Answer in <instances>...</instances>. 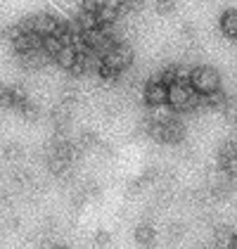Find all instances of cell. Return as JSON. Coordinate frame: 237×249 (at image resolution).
I'll return each mask as SVG.
<instances>
[{"label": "cell", "instance_id": "6da1fadb", "mask_svg": "<svg viewBox=\"0 0 237 249\" xmlns=\"http://www.w3.org/2000/svg\"><path fill=\"white\" fill-rule=\"evenodd\" d=\"M190 83H192V88L197 90L199 95H209V93L220 90V74H218L214 67L202 64V67L192 69V81Z\"/></svg>", "mask_w": 237, "mask_h": 249}, {"label": "cell", "instance_id": "7a4b0ae2", "mask_svg": "<svg viewBox=\"0 0 237 249\" xmlns=\"http://www.w3.org/2000/svg\"><path fill=\"white\" fill-rule=\"evenodd\" d=\"M142 100H145L147 107H161V105H169V86L161 83L159 78L147 81V83H145V90H142Z\"/></svg>", "mask_w": 237, "mask_h": 249}, {"label": "cell", "instance_id": "3957f363", "mask_svg": "<svg viewBox=\"0 0 237 249\" xmlns=\"http://www.w3.org/2000/svg\"><path fill=\"white\" fill-rule=\"evenodd\" d=\"M133 48L131 45H126V43H121L117 45L107 57H102V64H107V67H112V69H117V71H123V69H128L131 64H133Z\"/></svg>", "mask_w": 237, "mask_h": 249}, {"label": "cell", "instance_id": "277c9868", "mask_svg": "<svg viewBox=\"0 0 237 249\" xmlns=\"http://www.w3.org/2000/svg\"><path fill=\"white\" fill-rule=\"evenodd\" d=\"M218 29L228 40H237V7L223 10V15L218 19Z\"/></svg>", "mask_w": 237, "mask_h": 249}, {"label": "cell", "instance_id": "5b68a950", "mask_svg": "<svg viewBox=\"0 0 237 249\" xmlns=\"http://www.w3.org/2000/svg\"><path fill=\"white\" fill-rule=\"evenodd\" d=\"M230 102V97L225 90H216V93H209V95H202V109H225V105Z\"/></svg>", "mask_w": 237, "mask_h": 249}, {"label": "cell", "instance_id": "8992f818", "mask_svg": "<svg viewBox=\"0 0 237 249\" xmlns=\"http://www.w3.org/2000/svg\"><path fill=\"white\" fill-rule=\"evenodd\" d=\"M76 59H79V53L74 50V48H62L57 55L52 57V62L57 64L59 69H64V71H69L74 64H76Z\"/></svg>", "mask_w": 237, "mask_h": 249}, {"label": "cell", "instance_id": "52a82bcc", "mask_svg": "<svg viewBox=\"0 0 237 249\" xmlns=\"http://www.w3.org/2000/svg\"><path fill=\"white\" fill-rule=\"evenodd\" d=\"M133 237H135V242L138 245H152L154 242V237H157V230H154V226L152 223H138L135 226V230H133Z\"/></svg>", "mask_w": 237, "mask_h": 249}, {"label": "cell", "instance_id": "ba28073f", "mask_svg": "<svg viewBox=\"0 0 237 249\" xmlns=\"http://www.w3.org/2000/svg\"><path fill=\"white\" fill-rule=\"evenodd\" d=\"M176 109L169 107V105H161V107H150V121L152 124H169L176 119Z\"/></svg>", "mask_w": 237, "mask_h": 249}, {"label": "cell", "instance_id": "9c48e42d", "mask_svg": "<svg viewBox=\"0 0 237 249\" xmlns=\"http://www.w3.org/2000/svg\"><path fill=\"white\" fill-rule=\"evenodd\" d=\"M233 237H235V232L228 228V226H218V228L214 230V247L216 249H230Z\"/></svg>", "mask_w": 237, "mask_h": 249}, {"label": "cell", "instance_id": "30bf717a", "mask_svg": "<svg viewBox=\"0 0 237 249\" xmlns=\"http://www.w3.org/2000/svg\"><path fill=\"white\" fill-rule=\"evenodd\" d=\"M76 24H79L81 31H93V29L102 26L98 12H81V10H79V15H76Z\"/></svg>", "mask_w": 237, "mask_h": 249}, {"label": "cell", "instance_id": "8fae6325", "mask_svg": "<svg viewBox=\"0 0 237 249\" xmlns=\"http://www.w3.org/2000/svg\"><path fill=\"white\" fill-rule=\"evenodd\" d=\"M98 142H100V138L95 131H83L79 135V140L74 142V147H76V152H85V150H93Z\"/></svg>", "mask_w": 237, "mask_h": 249}, {"label": "cell", "instance_id": "7c38bea8", "mask_svg": "<svg viewBox=\"0 0 237 249\" xmlns=\"http://www.w3.org/2000/svg\"><path fill=\"white\" fill-rule=\"evenodd\" d=\"M154 12L161 15V17H171L178 12L176 0H154Z\"/></svg>", "mask_w": 237, "mask_h": 249}, {"label": "cell", "instance_id": "4fadbf2b", "mask_svg": "<svg viewBox=\"0 0 237 249\" xmlns=\"http://www.w3.org/2000/svg\"><path fill=\"white\" fill-rule=\"evenodd\" d=\"M62 48H64V45H62V40H59L57 36H45V38H43V53H45L48 57H55Z\"/></svg>", "mask_w": 237, "mask_h": 249}, {"label": "cell", "instance_id": "5bb4252c", "mask_svg": "<svg viewBox=\"0 0 237 249\" xmlns=\"http://www.w3.org/2000/svg\"><path fill=\"white\" fill-rule=\"evenodd\" d=\"M0 107H15V90L10 86H0Z\"/></svg>", "mask_w": 237, "mask_h": 249}, {"label": "cell", "instance_id": "9a60e30c", "mask_svg": "<svg viewBox=\"0 0 237 249\" xmlns=\"http://www.w3.org/2000/svg\"><path fill=\"white\" fill-rule=\"evenodd\" d=\"M180 36L185 40H195L197 38V26H195L192 21H185V24L180 26Z\"/></svg>", "mask_w": 237, "mask_h": 249}, {"label": "cell", "instance_id": "2e32d148", "mask_svg": "<svg viewBox=\"0 0 237 249\" xmlns=\"http://www.w3.org/2000/svg\"><path fill=\"white\" fill-rule=\"evenodd\" d=\"M183 235H185V226H183L180 221L169 226V240H171V242H178V240H180Z\"/></svg>", "mask_w": 237, "mask_h": 249}, {"label": "cell", "instance_id": "e0dca14e", "mask_svg": "<svg viewBox=\"0 0 237 249\" xmlns=\"http://www.w3.org/2000/svg\"><path fill=\"white\" fill-rule=\"evenodd\" d=\"M93 240H95L98 247H107V245L112 242V232H109V230H95Z\"/></svg>", "mask_w": 237, "mask_h": 249}, {"label": "cell", "instance_id": "ac0fdd59", "mask_svg": "<svg viewBox=\"0 0 237 249\" xmlns=\"http://www.w3.org/2000/svg\"><path fill=\"white\" fill-rule=\"evenodd\" d=\"M223 116H225V121H228V124L237 126V105H235V102H228V105H225Z\"/></svg>", "mask_w": 237, "mask_h": 249}, {"label": "cell", "instance_id": "d6986e66", "mask_svg": "<svg viewBox=\"0 0 237 249\" xmlns=\"http://www.w3.org/2000/svg\"><path fill=\"white\" fill-rule=\"evenodd\" d=\"M5 157H10V159H19L21 147L19 145H7V147H5Z\"/></svg>", "mask_w": 237, "mask_h": 249}, {"label": "cell", "instance_id": "ffe728a7", "mask_svg": "<svg viewBox=\"0 0 237 249\" xmlns=\"http://www.w3.org/2000/svg\"><path fill=\"white\" fill-rule=\"evenodd\" d=\"M195 249H209V247H204V245H202V247H195Z\"/></svg>", "mask_w": 237, "mask_h": 249}, {"label": "cell", "instance_id": "44dd1931", "mask_svg": "<svg viewBox=\"0 0 237 249\" xmlns=\"http://www.w3.org/2000/svg\"><path fill=\"white\" fill-rule=\"evenodd\" d=\"M55 249H67V247H55Z\"/></svg>", "mask_w": 237, "mask_h": 249}]
</instances>
